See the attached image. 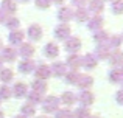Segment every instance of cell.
<instances>
[{
  "label": "cell",
  "mask_w": 123,
  "mask_h": 118,
  "mask_svg": "<svg viewBox=\"0 0 123 118\" xmlns=\"http://www.w3.org/2000/svg\"><path fill=\"white\" fill-rule=\"evenodd\" d=\"M0 118H5V115H3V112L0 110Z\"/></svg>",
  "instance_id": "bcb514c9"
},
{
  "label": "cell",
  "mask_w": 123,
  "mask_h": 118,
  "mask_svg": "<svg viewBox=\"0 0 123 118\" xmlns=\"http://www.w3.org/2000/svg\"><path fill=\"white\" fill-rule=\"evenodd\" d=\"M3 48V44H2V39H0V50Z\"/></svg>",
  "instance_id": "7dc6e473"
},
{
  "label": "cell",
  "mask_w": 123,
  "mask_h": 118,
  "mask_svg": "<svg viewBox=\"0 0 123 118\" xmlns=\"http://www.w3.org/2000/svg\"><path fill=\"white\" fill-rule=\"evenodd\" d=\"M61 103L66 104V106H73V104L76 103V95L73 93V92H64L62 95H61Z\"/></svg>",
  "instance_id": "cb8c5ba5"
},
{
  "label": "cell",
  "mask_w": 123,
  "mask_h": 118,
  "mask_svg": "<svg viewBox=\"0 0 123 118\" xmlns=\"http://www.w3.org/2000/svg\"><path fill=\"white\" fill-rule=\"evenodd\" d=\"M56 16L62 23H67V22H70L73 19V9L70 8V6H61V8L58 9Z\"/></svg>",
  "instance_id": "30bf717a"
},
{
  "label": "cell",
  "mask_w": 123,
  "mask_h": 118,
  "mask_svg": "<svg viewBox=\"0 0 123 118\" xmlns=\"http://www.w3.org/2000/svg\"><path fill=\"white\" fill-rule=\"evenodd\" d=\"M87 3H89V0H72V5L76 8H86Z\"/></svg>",
  "instance_id": "f35d334b"
},
{
  "label": "cell",
  "mask_w": 123,
  "mask_h": 118,
  "mask_svg": "<svg viewBox=\"0 0 123 118\" xmlns=\"http://www.w3.org/2000/svg\"><path fill=\"white\" fill-rule=\"evenodd\" d=\"M12 79H14V72H12L11 68H2L0 70V81L2 82L8 84V82H11Z\"/></svg>",
  "instance_id": "83f0119b"
},
{
  "label": "cell",
  "mask_w": 123,
  "mask_h": 118,
  "mask_svg": "<svg viewBox=\"0 0 123 118\" xmlns=\"http://www.w3.org/2000/svg\"><path fill=\"white\" fill-rule=\"evenodd\" d=\"M5 27L8 28L9 31H14V30H19V27H20V20H19L17 17H8L5 22Z\"/></svg>",
  "instance_id": "1f68e13d"
},
{
  "label": "cell",
  "mask_w": 123,
  "mask_h": 118,
  "mask_svg": "<svg viewBox=\"0 0 123 118\" xmlns=\"http://www.w3.org/2000/svg\"><path fill=\"white\" fill-rule=\"evenodd\" d=\"M44 55L47 56L48 59L58 58V55H59V47H58L55 42H47L44 45Z\"/></svg>",
  "instance_id": "7c38bea8"
},
{
  "label": "cell",
  "mask_w": 123,
  "mask_h": 118,
  "mask_svg": "<svg viewBox=\"0 0 123 118\" xmlns=\"http://www.w3.org/2000/svg\"><path fill=\"white\" fill-rule=\"evenodd\" d=\"M76 101H80L83 107H89L95 103V95L90 90H81V93L76 95Z\"/></svg>",
  "instance_id": "5b68a950"
},
{
  "label": "cell",
  "mask_w": 123,
  "mask_h": 118,
  "mask_svg": "<svg viewBox=\"0 0 123 118\" xmlns=\"http://www.w3.org/2000/svg\"><path fill=\"white\" fill-rule=\"evenodd\" d=\"M111 11H112V14H115V16L123 14V0H112Z\"/></svg>",
  "instance_id": "836d02e7"
},
{
  "label": "cell",
  "mask_w": 123,
  "mask_h": 118,
  "mask_svg": "<svg viewBox=\"0 0 123 118\" xmlns=\"http://www.w3.org/2000/svg\"><path fill=\"white\" fill-rule=\"evenodd\" d=\"M31 89H33V92H36V93H39L42 96V95L47 92L48 84H47V81H42V79H34V81L31 82Z\"/></svg>",
  "instance_id": "ffe728a7"
},
{
  "label": "cell",
  "mask_w": 123,
  "mask_h": 118,
  "mask_svg": "<svg viewBox=\"0 0 123 118\" xmlns=\"http://www.w3.org/2000/svg\"><path fill=\"white\" fill-rule=\"evenodd\" d=\"M12 95L11 89L8 87V85H2L0 87V101H5V100H9Z\"/></svg>",
  "instance_id": "d590c367"
},
{
  "label": "cell",
  "mask_w": 123,
  "mask_h": 118,
  "mask_svg": "<svg viewBox=\"0 0 123 118\" xmlns=\"http://www.w3.org/2000/svg\"><path fill=\"white\" fill-rule=\"evenodd\" d=\"M70 36H72V30L67 23H59L55 28V37L58 40H67Z\"/></svg>",
  "instance_id": "277c9868"
},
{
  "label": "cell",
  "mask_w": 123,
  "mask_h": 118,
  "mask_svg": "<svg viewBox=\"0 0 123 118\" xmlns=\"http://www.w3.org/2000/svg\"><path fill=\"white\" fill-rule=\"evenodd\" d=\"M89 118H100V117H92V115H90V117H89Z\"/></svg>",
  "instance_id": "816d5d0a"
},
{
  "label": "cell",
  "mask_w": 123,
  "mask_h": 118,
  "mask_svg": "<svg viewBox=\"0 0 123 118\" xmlns=\"http://www.w3.org/2000/svg\"><path fill=\"white\" fill-rule=\"evenodd\" d=\"M17 68H19V72L24 73V75H30V73L34 72L36 64H34V61H31V59H22L20 62H19Z\"/></svg>",
  "instance_id": "8fae6325"
},
{
  "label": "cell",
  "mask_w": 123,
  "mask_h": 118,
  "mask_svg": "<svg viewBox=\"0 0 123 118\" xmlns=\"http://www.w3.org/2000/svg\"><path fill=\"white\" fill-rule=\"evenodd\" d=\"M28 100V104H33V106H36V104H41L42 103V96L39 93H36V92H28L27 93V96H25Z\"/></svg>",
  "instance_id": "4dcf8cb0"
},
{
  "label": "cell",
  "mask_w": 123,
  "mask_h": 118,
  "mask_svg": "<svg viewBox=\"0 0 123 118\" xmlns=\"http://www.w3.org/2000/svg\"><path fill=\"white\" fill-rule=\"evenodd\" d=\"M67 67H70V70H78L80 67H81V56L78 55H69V58H67L66 62Z\"/></svg>",
  "instance_id": "7402d4cb"
},
{
  "label": "cell",
  "mask_w": 123,
  "mask_h": 118,
  "mask_svg": "<svg viewBox=\"0 0 123 118\" xmlns=\"http://www.w3.org/2000/svg\"><path fill=\"white\" fill-rule=\"evenodd\" d=\"M14 118H27V117H24V115H17V117H14Z\"/></svg>",
  "instance_id": "f6af8a7d"
},
{
  "label": "cell",
  "mask_w": 123,
  "mask_h": 118,
  "mask_svg": "<svg viewBox=\"0 0 123 118\" xmlns=\"http://www.w3.org/2000/svg\"><path fill=\"white\" fill-rule=\"evenodd\" d=\"M64 48H66V51L69 53V55H76V53L81 50V47H83V42H81V39L80 37H76V36H70L67 40H64Z\"/></svg>",
  "instance_id": "7a4b0ae2"
},
{
  "label": "cell",
  "mask_w": 123,
  "mask_h": 118,
  "mask_svg": "<svg viewBox=\"0 0 123 118\" xmlns=\"http://www.w3.org/2000/svg\"><path fill=\"white\" fill-rule=\"evenodd\" d=\"M42 34H44V30H42V27L39 23H31L30 27L27 28V33H25V36L28 37V39L31 40V42H37V40L42 39Z\"/></svg>",
  "instance_id": "3957f363"
},
{
  "label": "cell",
  "mask_w": 123,
  "mask_h": 118,
  "mask_svg": "<svg viewBox=\"0 0 123 118\" xmlns=\"http://www.w3.org/2000/svg\"><path fill=\"white\" fill-rule=\"evenodd\" d=\"M34 113H36V106H33V104H24V106L20 107V115L24 117H33Z\"/></svg>",
  "instance_id": "f1b7e54d"
},
{
  "label": "cell",
  "mask_w": 123,
  "mask_h": 118,
  "mask_svg": "<svg viewBox=\"0 0 123 118\" xmlns=\"http://www.w3.org/2000/svg\"><path fill=\"white\" fill-rule=\"evenodd\" d=\"M122 87H123V79H122Z\"/></svg>",
  "instance_id": "db71d44e"
},
{
  "label": "cell",
  "mask_w": 123,
  "mask_h": 118,
  "mask_svg": "<svg viewBox=\"0 0 123 118\" xmlns=\"http://www.w3.org/2000/svg\"><path fill=\"white\" fill-rule=\"evenodd\" d=\"M37 118H48L47 115H41V117H37Z\"/></svg>",
  "instance_id": "681fc988"
},
{
  "label": "cell",
  "mask_w": 123,
  "mask_h": 118,
  "mask_svg": "<svg viewBox=\"0 0 123 118\" xmlns=\"http://www.w3.org/2000/svg\"><path fill=\"white\" fill-rule=\"evenodd\" d=\"M51 70V76H56V78H62L67 73V65L64 62H53L50 65Z\"/></svg>",
  "instance_id": "5bb4252c"
},
{
  "label": "cell",
  "mask_w": 123,
  "mask_h": 118,
  "mask_svg": "<svg viewBox=\"0 0 123 118\" xmlns=\"http://www.w3.org/2000/svg\"><path fill=\"white\" fill-rule=\"evenodd\" d=\"M50 2H51V5H58V6H59V5H62L66 0H50Z\"/></svg>",
  "instance_id": "b9f144b4"
},
{
  "label": "cell",
  "mask_w": 123,
  "mask_h": 118,
  "mask_svg": "<svg viewBox=\"0 0 123 118\" xmlns=\"http://www.w3.org/2000/svg\"><path fill=\"white\" fill-rule=\"evenodd\" d=\"M120 39H122V40H123V33H122V36H120Z\"/></svg>",
  "instance_id": "f5cc1de1"
},
{
  "label": "cell",
  "mask_w": 123,
  "mask_h": 118,
  "mask_svg": "<svg viewBox=\"0 0 123 118\" xmlns=\"http://www.w3.org/2000/svg\"><path fill=\"white\" fill-rule=\"evenodd\" d=\"M34 76H36V79L47 81V79L51 76L50 65H47V64H41V65H36V68H34Z\"/></svg>",
  "instance_id": "52a82bcc"
},
{
  "label": "cell",
  "mask_w": 123,
  "mask_h": 118,
  "mask_svg": "<svg viewBox=\"0 0 123 118\" xmlns=\"http://www.w3.org/2000/svg\"><path fill=\"white\" fill-rule=\"evenodd\" d=\"M115 100H117V103L120 104V106H123V89L117 92V95H115Z\"/></svg>",
  "instance_id": "ab89813d"
},
{
  "label": "cell",
  "mask_w": 123,
  "mask_h": 118,
  "mask_svg": "<svg viewBox=\"0 0 123 118\" xmlns=\"http://www.w3.org/2000/svg\"><path fill=\"white\" fill-rule=\"evenodd\" d=\"M6 19H8V14H6V12L3 11L2 8H0V23H5Z\"/></svg>",
  "instance_id": "60d3db41"
},
{
  "label": "cell",
  "mask_w": 123,
  "mask_h": 118,
  "mask_svg": "<svg viewBox=\"0 0 123 118\" xmlns=\"http://www.w3.org/2000/svg\"><path fill=\"white\" fill-rule=\"evenodd\" d=\"M0 8L6 12V14H14L17 11V2L16 0H3Z\"/></svg>",
  "instance_id": "603a6c76"
},
{
  "label": "cell",
  "mask_w": 123,
  "mask_h": 118,
  "mask_svg": "<svg viewBox=\"0 0 123 118\" xmlns=\"http://www.w3.org/2000/svg\"><path fill=\"white\" fill-rule=\"evenodd\" d=\"M120 72H122V75H123V64L120 65Z\"/></svg>",
  "instance_id": "c3c4849f"
},
{
  "label": "cell",
  "mask_w": 123,
  "mask_h": 118,
  "mask_svg": "<svg viewBox=\"0 0 123 118\" xmlns=\"http://www.w3.org/2000/svg\"><path fill=\"white\" fill-rule=\"evenodd\" d=\"M123 79V75L120 72V68H112L109 70V81L114 82V84H117V82H122Z\"/></svg>",
  "instance_id": "f546056e"
},
{
  "label": "cell",
  "mask_w": 123,
  "mask_h": 118,
  "mask_svg": "<svg viewBox=\"0 0 123 118\" xmlns=\"http://www.w3.org/2000/svg\"><path fill=\"white\" fill-rule=\"evenodd\" d=\"M55 118H75V117H73L72 110L61 109V110H56V112H55Z\"/></svg>",
  "instance_id": "8d00e7d4"
},
{
  "label": "cell",
  "mask_w": 123,
  "mask_h": 118,
  "mask_svg": "<svg viewBox=\"0 0 123 118\" xmlns=\"http://www.w3.org/2000/svg\"><path fill=\"white\" fill-rule=\"evenodd\" d=\"M87 11L93 12L95 16H100L105 11V2H101V0H89V3H87Z\"/></svg>",
  "instance_id": "4fadbf2b"
},
{
  "label": "cell",
  "mask_w": 123,
  "mask_h": 118,
  "mask_svg": "<svg viewBox=\"0 0 123 118\" xmlns=\"http://www.w3.org/2000/svg\"><path fill=\"white\" fill-rule=\"evenodd\" d=\"M34 5L39 9H48L51 6V2L50 0H34Z\"/></svg>",
  "instance_id": "74e56055"
},
{
  "label": "cell",
  "mask_w": 123,
  "mask_h": 118,
  "mask_svg": "<svg viewBox=\"0 0 123 118\" xmlns=\"http://www.w3.org/2000/svg\"><path fill=\"white\" fill-rule=\"evenodd\" d=\"M109 64H111L114 68H117V67H120L123 64V51H120V50H114V51L109 55Z\"/></svg>",
  "instance_id": "ac0fdd59"
},
{
  "label": "cell",
  "mask_w": 123,
  "mask_h": 118,
  "mask_svg": "<svg viewBox=\"0 0 123 118\" xmlns=\"http://www.w3.org/2000/svg\"><path fill=\"white\" fill-rule=\"evenodd\" d=\"M73 17L78 22H87L89 20V11L86 8H76V11H73Z\"/></svg>",
  "instance_id": "484cf974"
},
{
  "label": "cell",
  "mask_w": 123,
  "mask_h": 118,
  "mask_svg": "<svg viewBox=\"0 0 123 118\" xmlns=\"http://www.w3.org/2000/svg\"><path fill=\"white\" fill-rule=\"evenodd\" d=\"M80 75H81V73H80L78 70H70V72H67L66 75H64V78H66L67 84H75L76 85V82H78V79H80Z\"/></svg>",
  "instance_id": "4316f807"
},
{
  "label": "cell",
  "mask_w": 123,
  "mask_h": 118,
  "mask_svg": "<svg viewBox=\"0 0 123 118\" xmlns=\"http://www.w3.org/2000/svg\"><path fill=\"white\" fill-rule=\"evenodd\" d=\"M2 68H3V61L0 59V70H2Z\"/></svg>",
  "instance_id": "ee69618b"
},
{
  "label": "cell",
  "mask_w": 123,
  "mask_h": 118,
  "mask_svg": "<svg viewBox=\"0 0 123 118\" xmlns=\"http://www.w3.org/2000/svg\"><path fill=\"white\" fill-rule=\"evenodd\" d=\"M34 53H36V48L33 47V44L22 42L20 44V48H19V51H17V55H20L24 59H31L34 56Z\"/></svg>",
  "instance_id": "8992f818"
},
{
  "label": "cell",
  "mask_w": 123,
  "mask_h": 118,
  "mask_svg": "<svg viewBox=\"0 0 123 118\" xmlns=\"http://www.w3.org/2000/svg\"><path fill=\"white\" fill-rule=\"evenodd\" d=\"M103 17L101 16H92V17H89V20H87V28H89L90 31H98L103 28Z\"/></svg>",
  "instance_id": "2e32d148"
},
{
  "label": "cell",
  "mask_w": 123,
  "mask_h": 118,
  "mask_svg": "<svg viewBox=\"0 0 123 118\" xmlns=\"http://www.w3.org/2000/svg\"><path fill=\"white\" fill-rule=\"evenodd\" d=\"M42 110L45 113H55L58 109H59V98L55 96V95H50L45 100H42Z\"/></svg>",
  "instance_id": "6da1fadb"
},
{
  "label": "cell",
  "mask_w": 123,
  "mask_h": 118,
  "mask_svg": "<svg viewBox=\"0 0 123 118\" xmlns=\"http://www.w3.org/2000/svg\"><path fill=\"white\" fill-rule=\"evenodd\" d=\"M24 37H25V33L20 30H14V31H9L8 34V42L11 45H20L24 42Z\"/></svg>",
  "instance_id": "9a60e30c"
},
{
  "label": "cell",
  "mask_w": 123,
  "mask_h": 118,
  "mask_svg": "<svg viewBox=\"0 0 123 118\" xmlns=\"http://www.w3.org/2000/svg\"><path fill=\"white\" fill-rule=\"evenodd\" d=\"M0 51H2L0 59H2L3 62H14V61L17 59V50H16L14 47H3Z\"/></svg>",
  "instance_id": "ba28073f"
},
{
  "label": "cell",
  "mask_w": 123,
  "mask_h": 118,
  "mask_svg": "<svg viewBox=\"0 0 123 118\" xmlns=\"http://www.w3.org/2000/svg\"><path fill=\"white\" fill-rule=\"evenodd\" d=\"M98 64V59L95 58L93 53H87V55L81 56V67H84L86 70H93Z\"/></svg>",
  "instance_id": "9c48e42d"
},
{
  "label": "cell",
  "mask_w": 123,
  "mask_h": 118,
  "mask_svg": "<svg viewBox=\"0 0 123 118\" xmlns=\"http://www.w3.org/2000/svg\"><path fill=\"white\" fill-rule=\"evenodd\" d=\"M16 2H19V3H28V2H31V0H16Z\"/></svg>",
  "instance_id": "7bdbcfd3"
},
{
  "label": "cell",
  "mask_w": 123,
  "mask_h": 118,
  "mask_svg": "<svg viewBox=\"0 0 123 118\" xmlns=\"http://www.w3.org/2000/svg\"><path fill=\"white\" fill-rule=\"evenodd\" d=\"M11 92H12V95H14L16 98H25V96H27V93H28V87H27L25 82L19 81V82H16V84H14V87L11 89Z\"/></svg>",
  "instance_id": "e0dca14e"
},
{
  "label": "cell",
  "mask_w": 123,
  "mask_h": 118,
  "mask_svg": "<svg viewBox=\"0 0 123 118\" xmlns=\"http://www.w3.org/2000/svg\"><path fill=\"white\" fill-rule=\"evenodd\" d=\"M73 117L75 118H89L90 117V110L87 109V107H78V109L75 110V113H73Z\"/></svg>",
  "instance_id": "e575fe53"
},
{
  "label": "cell",
  "mask_w": 123,
  "mask_h": 118,
  "mask_svg": "<svg viewBox=\"0 0 123 118\" xmlns=\"http://www.w3.org/2000/svg\"><path fill=\"white\" fill-rule=\"evenodd\" d=\"M76 85H78L81 90H89L93 85V78L90 75H80V79H78V82H76Z\"/></svg>",
  "instance_id": "d6986e66"
},
{
  "label": "cell",
  "mask_w": 123,
  "mask_h": 118,
  "mask_svg": "<svg viewBox=\"0 0 123 118\" xmlns=\"http://www.w3.org/2000/svg\"><path fill=\"white\" fill-rule=\"evenodd\" d=\"M95 58L97 59H108L109 55H111V50H109V47L106 45V44H101V45L95 47Z\"/></svg>",
  "instance_id": "44dd1931"
},
{
  "label": "cell",
  "mask_w": 123,
  "mask_h": 118,
  "mask_svg": "<svg viewBox=\"0 0 123 118\" xmlns=\"http://www.w3.org/2000/svg\"><path fill=\"white\" fill-rule=\"evenodd\" d=\"M106 45L109 47V50H118V47L122 45V39L120 36H109L108 44Z\"/></svg>",
  "instance_id": "d6a6232c"
},
{
  "label": "cell",
  "mask_w": 123,
  "mask_h": 118,
  "mask_svg": "<svg viewBox=\"0 0 123 118\" xmlns=\"http://www.w3.org/2000/svg\"><path fill=\"white\" fill-rule=\"evenodd\" d=\"M101 2H112V0H101Z\"/></svg>",
  "instance_id": "f907efd6"
},
{
  "label": "cell",
  "mask_w": 123,
  "mask_h": 118,
  "mask_svg": "<svg viewBox=\"0 0 123 118\" xmlns=\"http://www.w3.org/2000/svg\"><path fill=\"white\" fill-rule=\"evenodd\" d=\"M108 39H109V33L105 31V30H98V31H95V34H93V40H95L98 45L108 44Z\"/></svg>",
  "instance_id": "d4e9b609"
}]
</instances>
